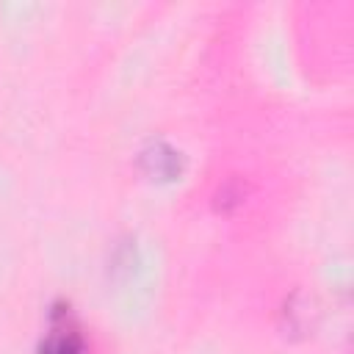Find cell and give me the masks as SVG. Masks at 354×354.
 <instances>
[{"label": "cell", "instance_id": "1", "mask_svg": "<svg viewBox=\"0 0 354 354\" xmlns=\"http://www.w3.org/2000/svg\"><path fill=\"white\" fill-rule=\"evenodd\" d=\"M39 354H86L80 329L69 318V307L58 304L50 313V332L39 343Z\"/></svg>", "mask_w": 354, "mask_h": 354}, {"label": "cell", "instance_id": "3", "mask_svg": "<svg viewBox=\"0 0 354 354\" xmlns=\"http://www.w3.org/2000/svg\"><path fill=\"white\" fill-rule=\"evenodd\" d=\"M241 199H243V185L238 180H227L216 194V207L218 210H232L235 205H241Z\"/></svg>", "mask_w": 354, "mask_h": 354}, {"label": "cell", "instance_id": "2", "mask_svg": "<svg viewBox=\"0 0 354 354\" xmlns=\"http://www.w3.org/2000/svg\"><path fill=\"white\" fill-rule=\"evenodd\" d=\"M138 166L152 180H174L183 171V152L166 141H149L138 152Z\"/></svg>", "mask_w": 354, "mask_h": 354}]
</instances>
